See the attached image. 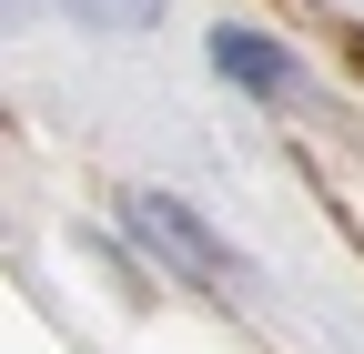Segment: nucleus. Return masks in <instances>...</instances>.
<instances>
[{
    "instance_id": "1",
    "label": "nucleus",
    "mask_w": 364,
    "mask_h": 354,
    "mask_svg": "<svg viewBox=\"0 0 364 354\" xmlns=\"http://www.w3.org/2000/svg\"><path fill=\"white\" fill-rule=\"evenodd\" d=\"M122 223L142 233V243H152V253L172 263V274H193V284H213V274H233V253H223V233L203 223L193 203H172V193H132V203H122Z\"/></svg>"
},
{
    "instance_id": "2",
    "label": "nucleus",
    "mask_w": 364,
    "mask_h": 354,
    "mask_svg": "<svg viewBox=\"0 0 364 354\" xmlns=\"http://www.w3.org/2000/svg\"><path fill=\"white\" fill-rule=\"evenodd\" d=\"M213 71L233 81V92H253V102H304L294 51H284V41H263V31H243V21H223V31H213Z\"/></svg>"
},
{
    "instance_id": "3",
    "label": "nucleus",
    "mask_w": 364,
    "mask_h": 354,
    "mask_svg": "<svg viewBox=\"0 0 364 354\" xmlns=\"http://www.w3.org/2000/svg\"><path fill=\"white\" fill-rule=\"evenodd\" d=\"M71 21H91V31H152L162 21V0H61Z\"/></svg>"
}]
</instances>
